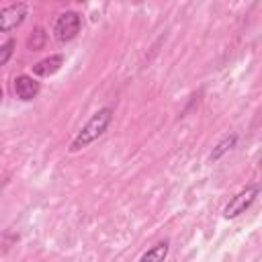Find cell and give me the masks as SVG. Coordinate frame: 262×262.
I'll return each mask as SVG.
<instances>
[{
	"instance_id": "cell-1",
	"label": "cell",
	"mask_w": 262,
	"mask_h": 262,
	"mask_svg": "<svg viewBox=\"0 0 262 262\" xmlns=\"http://www.w3.org/2000/svg\"><path fill=\"white\" fill-rule=\"evenodd\" d=\"M111 121H113V108H111V106H104V108L96 111V113L86 121V125L78 131V135L74 137V141H72V145H70V151L76 154V151L88 147L92 141H96V139L106 131V127L111 125Z\"/></svg>"
},
{
	"instance_id": "cell-2",
	"label": "cell",
	"mask_w": 262,
	"mask_h": 262,
	"mask_svg": "<svg viewBox=\"0 0 262 262\" xmlns=\"http://www.w3.org/2000/svg\"><path fill=\"white\" fill-rule=\"evenodd\" d=\"M80 27H82V16L76 10H66L57 16V20L53 25V35L57 41L68 43L80 33Z\"/></svg>"
},
{
	"instance_id": "cell-3",
	"label": "cell",
	"mask_w": 262,
	"mask_h": 262,
	"mask_svg": "<svg viewBox=\"0 0 262 262\" xmlns=\"http://www.w3.org/2000/svg\"><path fill=\"white\" fill-rule=\"evenodd\" d=\"M258 192H260L258 186H246L244 190H239V192H237L235 196H231V201L225 205L223 217H225V219H235L237 215H242V213L254 203V199L258 196Z\"/></svg>"
},
{
	"instance_id": "cell-4",
	"label": "cell",
	"mask_w": 262,
	"mask_h": 262,
	"mask_svg": "<svg viewBox=\"0 0 262 262\" xmlns=\"http://www.w3.org/2000/svg\"><path fill=\"white\" fill-rule=\"evenodd\" d=\"M27 4L25 2H16V4H8L0 10V31L2 33H10L12 29H16L25 16H27Z\"/></svg>"
},
{
	"instance_id": "cell-5",
	"label": "cell",
	"mask_w": 262,
	"mask_h": 262,
	"mask_svg": "<svg viewBox=\"0 0 262 262\" xmlns=\"http://www.w3.org/2000/svg\"><path fill=\"white\" fill-rule=\"evenodd\" d=\"M12 90H14L16 98H20V100H33V98L39 94V82H37L33 76L20 74V76L14 78Z\"/></svg>"
},
{
	"instance_id": "cell-6",
	"label": "cell",
	"mask_w": 262,
	"mask_h": 262,
	"mask_svg": "<svg viewBox=\"0 0 262 262\" xmlns=\"http://www.w3.org/2000/svg\"><path fill=\"white\" fill-rule=\"evenodd\" d=\"M61 66H63V55L61 53H55V55H49V57L39 59L33 66V74L39 76V78H47V76H53Z\"/></svg>"
},
{
	"instance_id": "cell-7",
	"label": "cell",
	"mask_w": 262,
	"mask_h": 262,
	"mask_svg": "<svg viewBox=\"0 0 262 262\" xmlns=\"http://www.w3.org/2000/svg\"><path fill=\"white\" fill-rule=\"evenodd\" d=\"M168 250H170L168 242H158L156 246H151L149 250H145L137 262H164L166 256H168Z\"/></svg>"
},
{
	"instance_id": "cell-8",
	"label": "cell",
	"mask_w": 262,
	"mask_h": 262,
	"mask_svg": "<svg viewBox=\"0 0 262 262\" xmlns=\"http://www.w3.org/2000/svg\"><path fill=\"white\" fill-rule=\"evenodd\" d=\"M235 141H237V135H235V133L225 135V137H223V139H221V141H219V143L213 147V151L209 154V160H211V162L221 160V158H223V156H225V154H227V151H229V149L235 145Z\"/></svg>"
},
{
	"instance_id": "cell-9",
	"label": "cell",
	"mask_w": 262,
	"mask_h": 262,
	"mask_svg": "<svg viewBox=\"0 0 262 262\" xmlns=\"http://www.w3.org/2000/svg\"><path fill=\"white\" fill-rule=\"evenodd\" d=\"M45 39H47L45 31H43L41 27H37V29L33 31V35L29 37L27 45H29V49H31V51H39V49H43V45H45Z\"/></svg>"
},
{
	"instance_id": "cell-10",
	"label": "cell",
	"mask_w": 262,
	"mask_h": 262,
	"mask_svg": "<svg viewBox=\"0 0 262 262\" xmlns=\"http://www.w3.org/2000/svg\"><path fill=\"white\" fill-rule=\"evenodd\" d=\"M14 39H6L4 41V45H2V49H0V66H6V61L10 59V55H12V51H14Z\"/></svg>"
}]
</instances>
